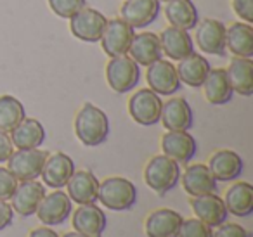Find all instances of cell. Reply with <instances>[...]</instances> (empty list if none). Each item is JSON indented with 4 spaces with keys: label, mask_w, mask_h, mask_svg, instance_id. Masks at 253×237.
Listing matches in <instances>:
<instances>
[{
    "label": "cell",
    "mask_w": 253,
    "mask_h": 237,
    "mask_svg": "<svg viewBox=\"0 0 253 237\" xmlns=\"http://www.w3.org/2000/svg\"><path fill=\"white\" fill-rule=\"evenodd\" d=\"M75 133L84 146H101L109 135L108 115L92 102H85L75 118Z\"/></svg>",
    "instance_id": "1"
},
{
    "label": "cell",
    "mask_w": 253,
    "mask_h": 237,
    "mask_svg": "<svg viewBox=\"0 0 253 237\" xmlns=\"http://www.w3.org/2000/svg\"><path fill=\"white\" fill-rule=\"evenodd\" d=\"M97 201L111 211H126L137 201V189L128 178L108 177L99 184Z\"/></svg>",
    "instance_id": "2"
},
{
    "label": "cell",
    "mask_w": 253,
    "mask_h": 237,
    "mask_svg": "<svg viewBox=\"0 0 253 237\" xmlns=\"http://www.w3.org/2000/svg\"><path fill=\"white\" fill-rule=\"evenodd\" d=\"M180 178V164L165 154L153 156L144 168V180L151 191L165 196L177 185Z\"/></svg>",
    "instance_id": "3"
},
{
    "label": "cell",
    "mask_w": 253,
    "mask_h": 237,
    "mask_svg": "<svg viewBox=\"0 0 253 237\" xmlns=\"http://www.w3.org/2000/svg\"><path fill=\"white\" fill-rule=\"evenodd\" d=\"M106 80L116 94H126L141 80V68L130 56L111 57L106 64Z\"/></svg>",
    "instance_id": "4"
},
{
    "label": "cell",
    "mask_w": 253,
    "mask_h": 237,
    "mask_svg": "<svg viewBox=\"0 0 253 237\" xmlns=\"http://www.w3.org/2000/svg\"><path fill=\"white\" fill-rule=\"evenodd\" d=\"M163 101L151 88H141L128 99V115L135 123L151 126L160 121Z\"/></svg>",
    "instance_id": "5"
},
{
    "label": "cell",
    "mask_w": 253,
    "mask_h": 237,
    "mask_svg": "<svg viewBox=\"0 0 253 237\" xmlns=\"http://www.w3.org/2000/svg\"><path fill=\"white\" fill-rule=\"evenodd\" d=\"M49 153L42 149H18L12 153L7 159V170L16 177L18 182L25 180H37L42 173V168Z\"/></svg>",
    "instance_id": "6"
},
{
    "label": "cell",
    "mask_w": 253,
    "mask_h": 237,
    "mask_svg": "<svg viewBox=\"0 0 253 237\" xmlns=\"http://www.w3.org/2000/svg\"><path fill=\"white\" fill-rule=\"evenodd\" d=\"M106 25H108L106 16L92 7L80 9L77 14L70 18V32L73 33V37L88 43H95L101 40Z\"/></svg>",
    "instance_id": "7"
},
{
    "label": "cell",
    "mask_w": 253,
    "mask_h": 237,
    "mask_svg": "<svg viewBox=\"0 0 253 237\" xmlns=\"http://www.w3.org/2000/svg\"><path fill=\"white\" fill-rule=\"evenodd\" d=\"M134 35H135V28H132L122 18H115L111 21H108L99 42L102 45V50L111 59V57L125 56L128 52V47H130Z\"/></svg>",
    "instance_id": "8"
},
{
    "label": "cell",
    "mask_w": 253,
    "mask_h": 237,
    "mask_svg": "<svg viewBox=\"0 0 253 237\" xmlns=\"http://www.w3.org/2000/svg\"><path fill=\"white\" fill-rule=\"evenodd\" d=\"M71 209H73V202L66 192H63L61 189H54L50 194L43 196L35 215L45 227H54L66 222L71 215Z\"/></svg>",
    "instance_id": "9"
},
{
    "label": "cell",
    "mask_w": 253,
    "mask_h": 237,
    "mask_svg": "<svg viewBox=\"0 0 253 237\" xmlns=\"http://www.w3.org/2000/svg\"><path fill=\"white\" fill-rule=\"evenodd\" d=\"M198 49L211 56H225V25L218 19L207 18L196 25Z\"/></svg>",
    "instance_id": "10"
},
{
    "label": "cell",
    "mask_w": 253,
    "mask_h": 237,
    "mask_svg": "<svg viewBox=\"0 0 253 237\" xmlns=\"http://www.w3.org/2000/svg\"><path fill=\"white\" fill-rule=\"evenodd\" d=\"M146 81L149 88L158 95H172L180 90V80L177 77V70L170 61L158 59L146 66Z\"/></svg>",
    "instance_id": "11"
},
{
    "label": "cell",
    "mask_w": 253,
    "mask_h": 237,
    "mask_svg": "<svg viewBox=\"0 0 253 237\" xmlns=\"http://www.w3.org/2000/svg\"><path fill=\"white\" fill-rule=\"evenodd\" d=\"M160 0H125L120 18L132 28H148L160 16Z\"/></svg>",
    "instance_id": "12"
},
{
    "label": "cell",
    "mask_w": 253,
    "mask_h": 237,
    "mask_svg": "<svg viewBox=\"0 0 253 237\" xmlns=\"http://www.w3.org/2000/svg\"><path fill=\"white\" fill-rule=\"evenodd\" d=\"M193 109L184 97H172L163 102L160 121L167 132H187L193 126Z\"/></svg>",
    "instance_id": "13"
},
{
    "label": "cell",
    "mask_w": 253,
    "mask_h": 237,
    "mask_svg": "<svg viewBox=\"0 0 253 237\" xmlns=\"http://www.w3.org/2000/svg\"><path fill=\"white\" fill-rule=\"evenodd\" d=\"M184 216L170 208H160L149 213L144 222L148 237H179Z\"/></svg>",
    "instance_id": "14"
},
{
    "label": "cell",
    "mask_w": 253,
    "mask_h": 237,
    "mask_svg": "<svg viewBox=\"0 0 253 237\" xmlns=\"http://www.w3.org/2000/svg\"><path fill=\"white\" fill-rule=\"evenodd\" d=\"M43 196H45V185L37 180H25L19 182L9 201H11L14 213L21 216H32L37 213V208Z\"/></svg>",
    "instance_id": "15"
},
{
    "label": "cell",
    "mask_w": 253,
    "mask_h": 237,
    "mask_svg": "<svg viewBox=\"0 0 253 237\" xmlns=\"http://www.w3.org/2000/svg\"><path fill=\"white\" fill-rule=\"evenodd\" d=\"M162 151L179 164H187L198 151V144L189 132H167L162 137Z\"/></svg>",
    "instance_id": "16"
},
{
    "label": "cell",
    "mask_w": 253,
    "mask_h": 237,
    "mask_svg": "<svg viewBox=\"0 0 253 237\" xmlns=\"http://www.w3.org/2000/svg\"><path fill=\"white\" fill-rule=\"evenodd\" d=\"M75 173V163L68 154L64 153H56L45 159V164L42 168V177L43 185L50 189H63L66 187L68 180L71 178V175Z\"/></svg>",
    "instance_id": "17"
},
{
    "label": "cell",
    "mask_w": 253,
    "mask_h": 237,
    "mask_svg": "<svg viewBox=\"0 0 253 237\" xmlns=\"http://www.w3.org/2000/svg\"><path fill=\"white\" fill-rule=\"evenodd\" d=\"M191 208H193L196 218L201 220L203 223H207L211 229H215V227L227 222L229 213L224 204V199L218 198L215 192L213 194H205V196L193 198Z\"/></svg>",
    "instance_id": "18"
},
{
    "label": "cell",
    "mask_w": 253,
    "mask_h": 237,
    "mask_svg": "<svg viewBox=\"0 0 253 237\" xmlns=\"http://www.w3.org/2000/svg\"><path fill=\"white\" fill-rule=\"evenodd\" d=\"M207 166L217 182H232L241 177L243 173L241 156L231 149L215 151L210 156Z\"/></svg>",
    "instance_id": "19"
},
{
    "label": "cell",
    "mask_w": 253,
    "mask_h": 237,
    "mask_svg": "<svg viewBox=\"0 0 253 237\" xmlns=\"http://www.w3.org/2000/svg\"><path fill=\"white\" fill-rule=\"evenodd\" d=\"M106 215L95 202L92 204H78L73 211V229L87 237H101L106 230Z\"/></svg>",
    "instance_id": "20"
},
{
    "label": "cell",
    "mask_w": 253,
    "mask_h": 237,
    "mask_svg": "<svg viewBox=\"0 0 253 237\" xmlns=\"http://www.w3.org/2000/svg\"><path fill=\"white\" fill-rule=\"evenodd\" d=\"M162 50L170 61H180L194 52V42L189 32L169 26L158 35Z\"/></svg>",
    "instance_id": "21"
},
{
    "label": "cell",
    "mask_w": 253,
    "mask_h": 237,
    "mask_svg": "<svg viewBox=\"0 0 253 237\" xmlns=\"http://www.w3.org/2000/svg\"><path fill=\"white\" fill-rule=\"evenodd\" d=\"M182 177V187L191 198H198V196L205 194H213L217 192V180L213 178V175L210 173L207 164H189L184 170V173H180Z\"/></svg>",
    "instance_id": "22"
},
{
    "label": "cell",
    "mask_w": 253,
    "mask_h": 237,
    "mask_svg": "<svg viewBox=\"0 0 253 237\" xmlns=\"http://www.w3.org/2000/svg\"><path fill=\"white\" fill-rule=\"evenodd\" d=\"M68 187V198L71 202L77 204H92L97 201V192H99V180L92 171L80 170L75 171L71 178L66 184Z\"/></svg>",
    "instance_id": "23"
},
{
    "label": "cell",
    "mask_w": 253,
    "mask_h": 237,
    "mask_svg": "<svg viewBox=\"0 0 253 237\" xmlns=\"http://www.w3.org/2000/svg\"><path fill=\"white\" fill-rule=\"evenodd\" d=\"M126 56H130L139 66H149L155 61L162 59L163 50L160 45V39L156 33L151 32H142L135 33L132 43L128 47V52Z\"/></svg>",
    "instance_id": "24"
},
{
    "label": "cell",
    "mask_w": 253,
    "mask_h": 237,
    "mask_svg": "<svg viewBox=\"0 0 253 237\" xmlns=\"http://www.w3.org/2000/svg\"><path fill=\"white\" fill-rule=\"evenodd\" d=\"M225 49L234 57H253V26L236 21L225 28Z\"/></svg>",
    "instance_id": "25"
},
{
    "label": "cell",
    "mask_w": 253,
    "mask_h": 237,
    "mask_svg": "<svg viewBox=\"0 0 253 237\" xmlns=\"http://www.w3.org/2000/svg\"><path fill=\"white\" fill-rule=\"evenodd\" d=\"M175 70L180 83L187 85L191 88H200L203 85L205 78H207L208 71L211 70V66L207 57H203L198 52H193L184 59H180Z\"/></svg>",
    "instance_id": "26"
},
{
    "label": "cell",
    "mask_w": 253,
    "mask_h": 237,
    "mask_svg": "<svg viewBox=\"0 0 253 237\" xmlns=\"http://www.w3.org/2000/svg\"><path fill=\"white\" fill-rule=\"evenodd\" d=\"M227 80L231 83L232 92H238L239 95L250 97L253 94V61L248 57H232L229 63Z\"/></svg>",
    "instance_id": "27"
},
{
    "label": "cell",
    "mask_w": 253,
    "mask_h": 237,
    "mask_svg": "<svg viewBox=\"0 0 253 237\" xmlns=\"http://www.w3.org/2000/svg\"><path fill=\"white\" fill-rule=\"evenodd\" d=\"M12 146L18 149H37L45 142V128L35 118H25L11 133Z\"/></svg>",
    "instance_id": "28"
},
{
    "label": "cell",
    "mask_w": 253,
    "mask_h": 237,
    "mask_svg": "<svg viewBox=\"0 0 253 237\" xmlns=\"http://www.w3.org/2000/svg\"><path fill=\"white\" fill-rule=\"evenodd\" d=\"M224 204L227 213L245 218L253 213V187L248 182H236L225 192Z\"/></svg>",
    "instance_id": "29"
},
{
    "label": "cell",
    "mask_w": 253,
    "mask_h": 237,
    "mask_svg": "<svg viewBox=\"0 0 253 237\" xmlns=\"http://www.w3.org/2000/svg\"><path fill=\"white\" fill-rule=\"evenodd\" d=\"M203 92L205 97L210 104L213 106H224L231 101L232 97V88L231 83L227 80V73L222 68H215V70H210L203 81Z\"/></svg>",
    "instance_id": "30"
},
{
    "label": "cell",
    "mask_w": 253,
    "mask_h": 237,
    "mask_svg": "<svg viewBox=\"0 0 253 237\" xmlns=\"http://www.w3.org/2000/svg\"><path fill=\"white\" fill-rule=\"evenodd\" d=\"M163 11H165V18L169 19L170 26L186 30V32L194 30L200 21L198 9L193 4V0H170L167 2Z\"/></svg>",
    "instance_id": "31"
},
{
    "label": "cell",
    "mask_w": 253,
    "mask_h": 237,
    "mask_svg": "<svg viewBox=\"0 0 253 237\" xmlns=\"http://www.w3.org/2000/svg\"><path fill=\"white\" fill-rule=\"evenodd\" d=\"M26 118L25 106L12 95H0V130L11 133Z\"/></svg>",
    "instance_id": "32"
},
{
    "label": "cell",
    "mask_w": 253,
    "mask_h": 237,
    "mask_svg": "<svg viewBox=\"0 0 253 237\" xmlns=\"http://www.w3.org/2000/svg\"><path fill=\"white\" fill-rule=\"evenodd\" d=\"M49 5L56 16L63 19H70L80 9L85 7V0H49Z\"/></svg>",
    "instance_id": "33"
},
{
    "label": "cell",
    "mask_w": 253,
    "mask_h": 237,
    "mask_svg": "<svg viewBox=\"0 0 253 237\" xmlns=\"http://www.w3.org/2000/svg\"><path fill=\"white\" fill-rule=\"evenodd\" d=\"M211 227L203 223L198 218L184 220L179 230V237H211Z\"/></svg>",
    "instance_id": "34"
},
{
    "label": "cell",
    "mask_w": 253,
    "mask_h": 237,
    "mask_svg": "<svg viewBox=\"0 0 253 237\" xmlns=\"http://www.w3.org/2000/svg\"><path fill=\"white\" fill-rule=\"evenodd\" d=\"M18 187L16 177L7 170V168L0 166V201H9Z\"/></svg>",
    "instance_id": "35"
},
{
    "label": "cell",
    "mask_w": 253,
    "mask_h": 237,
    "mask_svg": "<svg viewBox=\"0 0 253 237\" xmlns=\"http://www.w3.org/2000/svg\"><path fill=\"white\" fill-rule=\"evenodd\" d=\"M211 237H250V232L245 227L238 225V223L224 222L222 225L215 227V230L211 232Z\"/></svg>",
    "instance_id": "36"
},
{
    "label": "cell",
    "mask_w": 253,
    "mask_h": 237,
    "mask_svg": "<svg viewBox=\"0 0 253 237\" xmlns=\"http://www.w3.org/2000/svg\"><path fill=\"white\" fill-rule=\"evenodd\" d=\"M232 11L243 23H253V0H231Z\"/></svg>",
    "instance_id": "37"
},
{
    "label": "cell",
    "mask_w": 253,
    "mask_h": 237,
    "mask_svg": "<svg viewBox=\"0 0 253 237\" xmlns=\"http://www.w3.org/2000/svg\"><path fill=\"white\" fill-rule=\"evenodd\" d=\"M12 153H14V146H12L11 137H9V133L0 130V163H7Z\"/></svg>",
    "instance_id": "38"
},
{
    "label": "cell",
    "mask_w": 253,
    "mask_h": 237,
    "mask_svg": "<svg viewBox=\"0 0 253 237\" xmlns=\"http://www.w3.org/2000/svg\"><path fill=\"white\" fill-rule=\"evenodd\" d=\"M14 220V209L7 201H0V230L7 229Z\"/></svg>",
    "instance_id": "39"
},
{
    "label": "cell",
    "mask_w": 253,
    "mask_h": 237,
    "mask_svg": "<svg viewBox=\"0 0 253 237\" xmlns=\"http://www.w3.org/2000/svg\"><path fill=\"white\" fill-rule=\"evenodd\" d=\"M28 237H59V234H57L56 230L47 229V227L43 225V227H39V229H33Z\"/></svg>",
    "instance_id": "40"
},
{
    "label": "cell",
    "mask_w": 253,
    "mask_h": 237,
    "mask_svg": "<svg viewBox=\"0 0 253 237\" xmlns=\"http://www.w3.org/2000/svg\"><path fill=\"white\" fill-rule=\"evenodd\" d=\"M63 237H87V236H84V234H80V232H77V230H73V232L64 234Z\"/></svg>",
    "instance_id": "41"
},
{
    "label": "cell",
    "mask_w": 253,
    "mask_h": 237,
    "mask_svg": "<svg viewBox=\"0 0 253 237\" xmlns=\"http://www.w3.org/2000/svg\"><path fill=\"white\" fill-rule=\"evenodd\" d=\"M160 2H165V4H167V2H170V0H160Z\"/></svg>",
    "instance_id": "42"
}]
</instances>
